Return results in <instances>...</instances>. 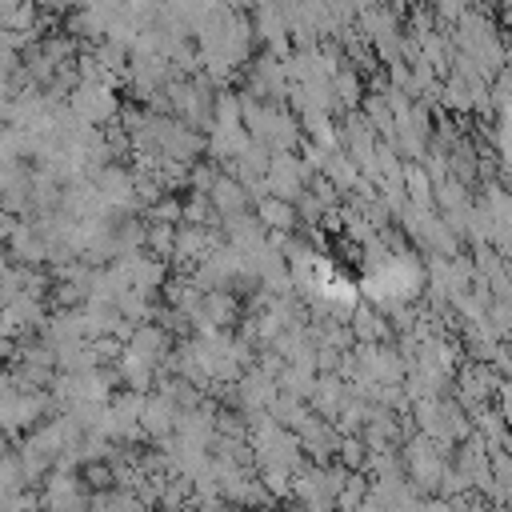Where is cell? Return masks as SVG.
Instances as JSON below:
<instances>
[{
    "instance_id": "1",
    "label": "cell",
    "mask_w": 512,
    "mask_h": 512,
    "mask_svg": "<svg viewBox=\"0 0 512 512\" xmlns=\"http://www.w3.org/2000/svg\"><path fill=\"white\" fill-rule=\"evenodd\" d=\"M44 512H84V492L76 476H52L44 488Z\"/></svg>"
},
{
    "instance_id": "2",
    "label": "cell",
    "mask_w": 512,
    "mask_h": 512,
    "mask_svg": "<svg viewBox=\"0 0 512 512\" xmlns=\"http://www.w3.org/2000/svg\"><path fill=\"white\" fill-rule=\"evenodd\" d=\"M24 496V472H20V460H0V512Z\"/></svg>"
},
{
    "instance_id": "3",
    "label": "cell",
    "mask_w": 512,
    "mask_h": 512,
    "mask_svg": "<svg viewBox=\"0 0 512 512\" xmlns=\"http://www.w3.org/2000/svg\"><path fill=\"white\" fill-rule=\"evenodd\" d=\"M96 512H140L128 496H104L100 504H96Z\"/></svg>"
},
{
    "instance_id": "4",
    "label": "cell",
    "mask_w": 512,
    "mask_h": 512,
    "mask_svg": "<svg viewBox=\"0 0 512 512\" xmlns=\"http://www.w3.org/2000/svg\"><path fill=\"white\" fill-rule=\"evenodd\" d=\"M4 512H36V504H32V500H24V496H20V500H12V504H8V508H4Z\"/></svg>"
},
{
    "instance_id": "5",
    "label": "cell",
    "mask_w": 512,
    "mask_h": 512,
    "mask_svg": "<svg viewBox=\"0 0 512 512\" xmlns=\"http://www.w3.org/2000/svg\"><path fill=\"white\" fill-rule=\"evenodd\" d=\"M0 460H4V444H0Z\"/></svg>"
}]
</instances>
